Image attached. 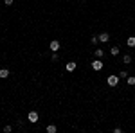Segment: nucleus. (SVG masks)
Instances as JSON below:
<instances>
[{"instance_id": "f257e3e1", "label": "nucleus", "mask_w": 135, "mask_h": 133, "mask_svg": "<svg viewBox=\"0 0 135 133\" xmlns=\"http://www.w3.org/2000/svg\"><path fill=\"white\" fill-rule=\"evenodd\" d=\"M119 79H121L119 76H108V77H106V85L114 88V86H117V85H119Z\"/></svg>"}, {"instance_id": "f03ea898", "label": "nucleus", "mask_w": 135, "mask_h": 133, "mask_svg": "<svg viewBox=\"0 0 135 133\" xmlns=\"http://www.w3.org/2000/svg\"><path fill=\"white\" fill-rule=\"evenodd\" d=\"M103 68V61H101V58H95L92 61V70H95V72H99Z\"/></svg>"}, {"instance_id": "7ed1b4c3", "label": "nucleus", "mask_w": 135, "mask_h": 133, "mask_svg": "<svg viewBox=\"0 0 135 133\" xmlns=\"http://www.w3.org/2000/svg\"><path fill=\"white\" fill-rule=\"evenodd\" d=\"M60 47H61V45H60V41H58V40H52L51 43H49V49H51L52 52H58V51H60Z\"/></svg>"}, {"instance_id": "20e7f679", "label": "nucleus", "mask_w": 135, "mask_h": 133, "mask_svg": "<svg viewBox=\"0 0 135 133\" xmlns=\"http://www.w3.org/2000/svg\"><path fill=\"white\" fill-rule=\"evenodd\" d=\"M27 119H29V122L36 124V122H38V119H40V115H38L36 112H29V115H27Z\"/></svg>"}, {"instance_id": "39448f33", "label": "nucleus", "mask_w": 135, "mask_h": 133, "mask_svg": "<svg viewBox=\"0 0 135 133\" xmlns=\"http://www.w3.org/2000/svg\"><path fill=\"white\" fill-rule=\"evenodd\" d=\"M108 40H110V34H108V32H101V34H99V41L106 43Z\"/></svg>"}, {"instance_id": "423d86ee", "label": "nucleus", "mask_w": 135, "mask_h": 133, "mask_svg": "<svg viewBox=\"0 0 135 133\" xmlns=\"http://www.w3.org/2000/svg\"><path fill=\"white\" fill-rule=\"evenodd\" d=\"M76 67H78V65H76V61H69V63H67V65H65V68H67V70H69V72L76 70Z\"/></svg>"}, {"instance_id": "0eeeda50", "label": "nucleus", "mask_w": 135, "mask_h": 133, "mask_svg": "<svg viewBox=\"0 0 135 133\" xmlns=\"http://www.w3.org/2000/svg\"><path fill=\"white\" fill-rule=\"evenodd\" d=\"M45 130H47V133H56V131H58V128H56L54 124H47V128H45Z\"/></svg>"}, {"instance_id": "6e6552de", "label": "nucleus", "mask_w": 135, "mask_h": 133, "mask_svg": "<svg viewBox=\"0 0 135 133\" xmlns=\"http://www.w3.org/2000/svg\"><path fill=\"white\" fill-rule=\"evenodd\" d=\"M126 45H128V47H135V36H128Z\"/></svg>"}, {"instance_id": "1a4fd4ad", "label": "nucleus", "mask_w": 135, "mask_h": 133, "mask_svg": "<svg viewBox=\"0 0 135 133\" xmlns=\"http://www.w3.org/2000/svg\"><path fill=\"white\" fill-rule=\"evenodd\" d=\"M0 77H2V79H7V77H9V70H7V68H2V70H0Z\"/></svg>"}, {"instance_id": "9d476101", "label": "nucleus", "mask_w": 135, "mask_h": 133, "mask_svg": "<svg viewBox=\"0 0 135 133\" xmlns=\"http://www.w3.org/2000/svg\"><path fill=\"white\" fill-rule=\"evenodd\" d=\"M123 63H124V65H130V63H132V56H130V54H124V56H123Z\"/></svg>"}, {"instance_id": "9b49d317", "label": "nucleus", "mask_w": 135, "mask_h": 133, "mask_svg": "<svg viewBox=\"0 0 135 133\" xmlns=\"http://www.w3.org/2000/svg\"><path fill=\"white\" fill-rule=\"evenodd\" d=\"M94 54H95V58H103V56H104V51H103V49H95V51H94Z\"/></svg>"}, {"instance_id": "f8f14e48", "label": "nucleus", "mask_w": 135, "mask_h": 133, "mask_svg": "<svg viewBox=\"0 0 135 133\" xmlns=\"http://www.w3.org/2000/svg\"><path fill=\"white\" fill-rule=\"evenodd\" d=\"M110 52H112V56H117V54H119V47H117V45H114V47L110 49Z\"/></svg>"}, {"instance_id": "ddd939ff", "label": "nucleus", "mask_w": 135, "mask_h": 133, "mask_svg": "<svg viewBox=\"0 0 135 133\" xmlns=\"http://www.w3.org/2000/svg\"><path fill=\"white\" fill-rule=\"evenodd\" d=\"M90 43H92V45H97V43H99V36H92Z\"/></svg>"}, {"instance_id": "4468645a", "label": "nucleus", "mask_w": 135, "mask_h": 133, "mask_svg": "<svg viewBox=\"0 0 135 133\" xmlns=\"http://www.w3.org/2000/svg\"><path fill=\"white\" fill-rule=\"evenodd\" d=\"M126 81H128L130 86H133V85H135V77H126Z\"/></svg>"}, {"instance_id": "2eb2a0df", "label": "nucleus", "mask_w": 135, "mask_h": 133, "mask_svg": "<svg viewBox=\"0 0 135 133\" xmlns=\"http://www.w3.org/2000/svg\"><path fill=\"white\" fill-rule=\"evenodd\" d=\"M13 131V126H4V133H11Z\"/></svg>"}, {"instance_id": "dca6fc26", "label": "nucleus", "mask_w": 135, "mask_h": 133, "mask_svg": "<svg viewBox=\"0 0 135 133\" xmlns=\"http://www.w3.org/2000/svg\"><path fill=\"white\" fill-rule=\"evenodd\" d=\"M119 77H121V79H123V77H128V72H126V70H121V74H119Z\"/></svg>"}, {"instance_id": "f3484780", "label": "nucleus", "mask_w": 135, "mask_h": 133, "mask_svg": "<svg viewBox=\"0 0 135 133\" xmlns=\"http://www.w3.org/2000/svg\"><path fill=\"white\" fill-rule=\"evenodd\" d=\"M52 61H58V54H56V52H52V58H51Z\"/></svg>"}, {"instance_id": "a211bd4d", "label": "nucleus", "mask_w": 135, "mask_h": 133, "mask_svg": "<svg viewBox=\"0 0 135 133\" xmlns=\"http://www.w3.org/2000/svg\"><path fill=\"white\" fill-rule=\"evenodd\" d=\"M13 2H15V0H4V4H6V6H13Z\"/></svg>"}]
</instances>
